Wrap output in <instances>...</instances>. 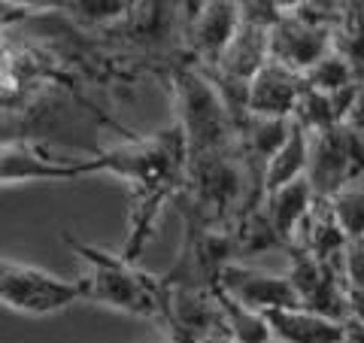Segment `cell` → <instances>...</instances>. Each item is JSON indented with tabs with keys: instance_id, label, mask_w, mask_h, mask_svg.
I'll return each instance as SVG.
<instances>
[{
	"instance_id": "1",
	"label": "cell",
	"mask_w": 364,
	"mask_h": 343,
	"mask_svg": "<svg viewBox=\"0 0 364 343\" xmlns=\"http://www.w3.org/2000/svg\"><path fill=\"white\" fill-rule=\"evenodd\" d=\"M104 162V174L119 176L131 189L128 234L122 243V255L136 261L155 234L158 213L167 201H176L188 174V149L179 125L170 122L158 134H131L124 143L104 146L97 152Z\"/></svg>"
},
{
	"instance_id": "2",
	"label": "cell",
	"mask_w": 364,
	"mask_h": 343,
	"mask_svg": "<svg viewBox=\"0 0 364 343\" xmlns=\"http://www.w3.org/2000/svg\"><path fill=\"white\" fill-rule=\"evenodd\" d=\"M155 70L164 79L170 100H173V122L186 137L188 158L234 149L237 122L243 112L228 104L222 91L213 85V79L186 55L161 61Z\"/></svg>"
},
{
	"instance_id": "3",
	"label": "cell",
	"mask_w": 364,
	"mask_h": 343,
	"mask_svg": "<svg viewBox=\"0 0 364 343\" xmlns=\"http://www.w3.org/2000/svg\"><path fill=\"white\" fill-rule=\"evenodd\" d=\"M61 240L73 249V255L88 268L82 283V301L104 304L109 310L128 313L136 319H149L158 328L167 316V283L164 273H149L136 261H128L122 253H107L95 243L64 231Z\"/></svg>"
},
{
	"instance_id": "4",
	"label": "cell",
	"mask_w": 364,
	"mask_h": 343,
	"mask_svg": "<svg viewBox=\"0 0 364 343\" xmlns=\"http://www.w3.org/2000/svg\"><path fill=\"white\" fill-rule=\"evenodd\" d=\"M306 179L316 198H334L337 191L364 182V131L343 122L322 134H310V167Z\"/></svg>"
},
{
	"instance_id": "5",
	"label": "cell",
	"mask_w": 364,
	"mask_h": 343,
	"mask_svg": "<svg viewBox=\"0 0 364 343\" xmlns=\"http://www.w3.org/2000/svg\"><path fill=\"white\" fill-rule=\"evenodd\" d=\"M82 301V283L61 280L49 270L0 258V304L25 316H52Z\"/></svg>"
},
{
	"instance_id": "6",
	"label": "cell",
	"mask_w": 364,
	"mask_h": 343,
	"mask_svg": "<svg viewBox=\"0 0 364 343\" xmlns=\"http://www.w3.org/2000/svg\"><path fill=\"white\" fill-rule=\"evenodd\" d=\"M91 174H104L100 155L58 158L28 137H0V186L21 182H73Z\"/></svg>"
},
{
	"instance_id": "7",
	"label": "cell",
	"mask_w": 364,
	"mask_h": 343,
	"mask_svg": "<svg viewBox=\"0 0 364 343\" xmlns=\"http://www.w3.org/2000/svg\"><path fill=\"white\" fill-rule=\"evenodd\" d=\"M215 289H222L234 301L252 307L258 313L301 307L298 292L291 289L286 270H267L258 268L255 261H231V265H225L219 280H215Z\"/></svg>"
},
{
	"instance_id": "8",
	"label": "cell",
	"mask_w": 364,
	"mask_h": 343,
	"mask_svg": "<svg viewBox=\"0 0 364 343\" xmlns=\"http://www.w3.org/2000/svg\"><path fill=\"white\" fill-rule=\"evenodd\" d=\"M267 43H270V61L289 67V70L301 73V76L310 70L325 52L334 49L331 25L310 19L304 13L273 21L267 31Z\"/></svg>"
},
{
	"instance_id": "9",
	"label": "cell",
	"mask_w": 364,
	"mask_h": 343,
	"mask_svg": "<svg viewBox=\"0 0 364 343\" xmlns=\"http://www.w3.org/2000/svg\"><path fill=\"white\" fill-rule=\"evenodd\" d=\"M246 21L243 0H210L186 25V58L198 67H213L228 43Z\"/></svg>"
},
{
	"instance_id": "10",
	"label": "cell",
	"mask_w": 364,
	"mask_h": 343,
	"mask_svg": "<svg viewBox=\"0 0 364 343\" xmlns=\"http://www.w3.org/2000/svg\"><path fill=\"white\" fill-rule=\"evenodd\" d=\"M304 95V76L277 61H267L246 91V112L270 119H294Z\"/></svg>"
},
{
	"instance_id": "11",
	"label": "cell",
	"mask_w": 364,
	"mask_h": 343,
	"mask_svg": "<svg viewBox=\"0 0 364 343\" xmlns=\"http://www.w3.org/2000/svg\"><path fill=\"white\" fill-rule=\"evenodd\" d=\"M264 316L270 325V337L277 343H340L349 328L343 319L322 316L306 307H282V310H270Z\"/></svg>"
},
{
	"instance_id": "12",
	"label": "cell",
	"mask_w": 364,
	"mask_h": 343,
	"mask_svg": "<svg viewBox=\"0 0 364 343\" xmlns=\"http://www.w3.org/2000/svg\"><path fill=\"white\" fill-rule=\"evenodd\" d=\"M349 243L352 240L343 234L328 198H316L313 210L306 213V219L301 222L298 234L291 240L294 249H304V253H310L325 265H343V253Z\"/></svg>"
},
{
	"instance_id": "13",
	"label": "cell",
	"mask_w": 364,
	"mask_h": 343,
	"mask_svg": "<svg viewBox=\"0 0 364 343\" xmlns=\"http://www.w3.org/2000/svg\"><path fill=\"white\" fill-rule=\"evenodd\" d=\"M291 134V119H270V116H252L243 112L237 122V146L246 155V162L252 164L261 176L273 155L279 152V146L289 140Z\"/></svg>"
},
{
	"instance_id": "14",
	"label": "cell",
	"mask_w": 364,
	"mask_h": 343,
	"mask_svg": "<svg viewBox=\"0 0 364 343\" xmlns=\"http://www.w3.org/2000/svg\"><path fill=\"white\" fill-rule=\"evenodd\" d=\"M313 204H316V191L310 186V179L301 176V179L289 182V186L267 191L264 201H261V210L267 213V219L277 228V234L291 246V240L298 234L301 222L306 219V213L313 210Z\"/></svg>"
},
{
	"instance_id": "15",
	"label": "cell",
	"mask_w": 364,
	"mask_h": 343,
	"mask_svg": "<svg viewBox=\"0 0 364 343\" xmlns=\"http://www.w3.org/2000/svg\"><path fill=\"white\" fill-rule=\"evenodd\" d=\"M306 167H310V134L291 122L289 140L279 146V152L264 167V194L306 176Z\"/></svg>"
},
{
	"instance_id": "16",
	"label": "cell",
	"mask_w": 364,
	"mask_h": 343,
	"mask_svg": "<svg viewBox=\"0 0 364 343\" xmlns=\"http://www.w3.org/2000/svg\"><path fill=\"white\" fill-rule=\"evenodd\" d=\"M134 6L136 0H64L61 9H55V13H61L88 37H97L116 21H122Z\"/></svg>"
},
{
	"instance_id": "17",
	"label": "cell",
	"mask_w": 364,
	"mask_h": 343,
	"mask_svg": "<svg viewBox=\"0 0 364 343\" xmlns=\"http://www.w3.org/2000/svg\"><path fill=\"white\" fill-rule=\"evenodd\" d=\"M215 301H219L225 331L234 343H270L273 340L264 313H258V310H252V307L234 301L231 295H225L222 289H215Z\"/></svg>"
},
{
	"instance_id": "18",
	"label": "cell",
	"mask_w": 364,
	"mask_h": 343,
	"mask_svg": "<svg viewBox=\"0 0 364 343\" xmlns=\"http://www.w3.org/2000/svg\"><path fill=\"white\" fill-rule=\"evenodd\" d=\"M331 40L334 49L358 70V76H364V0H352L331 21Z\"/></svg>"
},
{
	"instance_id": "19",
	"label": "cell",
	"mask_w": 364,
	"mask_h": 343,
	"mask_svg": "<svg viewBox=\"0 0 364 343\" xmlns=\"http://www.w3.org/2000/svg\"><path fill=\"white\" fill-rule=\"evenodd\" d=\"M358 79L361 76H358L355 67H352L337 49H331L304 73V85L313 88V91H322V95H337V91H343V88H352Z\"/></svg>"
},
{
	"instance_id": "20",
	"label": "cell",
	"mask_w": 364,
	"mask_h": 343,
	"mask_svg": "<svg viewBox=\"0 0 364 343\" xmlns=\"http://www.w3.org/2000/svg\"><path fill=\"white\" fill-rule=\"evenodd\" d=\"M328 204H331L343 234L349 240H361L364 237V182L337 191L334 198H328Z\"/></svg>"
},
{
	"instance_id": "21",
	"label": "cell",
	"mask_w": 364,
	"mask_h": 343,
	"mask_svg": "<svg viewBox=\"0 0 364 343\" xmlns=\"http://www.w3.org/2000/svg\"><path fill=\"white\" fill-rule=\"evenodd\" d=\"M343 280L349 289H364V243L352 240L343 253Z\"/></svg>"
},
{
	"instance_id": "22",
	"label": "cell",
	"mask_w": 364,
	"mask_h": 343,
	"mask_svg": "<svg viewBox=\"0 0 364 343\" xmlns=\"http://www.w3.org/2000/svg\"><path fill=\"white\" fill-rule=\"evenodd\" d=\"M352 4V0H306V9H304V16H310V19H318V21H331L343 13V9Z\"/></svg>"
},
{
	"instance_id": "23",
	"label": "cell",
	"mask_w": 364,
	"mask_h": 343,
	"mask_svg": "<svg viewBox=\"0 0 364 343\" xmlns=\"http://www.w3.org/2000/svg\"><path fill=\"white\" fill-rule=\"evenodd\" d=\"M31 13H25V9H18L13 0H0V33L4 31H13L18 28L21 21H28Z\"/></svg>"
},
{
	"instance_id": "24",
	"label": "cell",
	"mask_w": 364,
	"mask_h": 343,
	"mask_svg": "<svg viewBox=\"0 0 364 343\" xmlns=\"http://www.w3.org/2000/svg\"><path fill=\"white\" fill-rule=\"evenodd\" d=\"M270 13L277 19H289V16H301L306 9V0H267Z\"/></svg>"
},
{
	"instance_id": "25",
	"label": "cell",
	"mask_w": 364,
	"mask_h": 343,
	"mask_svg": "<svg viewBox=\"0 0 364 343\" xmlns=\"http://www.w3.org/2000/svg\"><path fill=\"white\" fill-rule=\"evenodd\" d=\"M346 310H349V322L364 325V289L346 292Z\"/></svg>"
},
{
	"instance_id": "26",
	"label": "cell",
	"mask_w": 364,
	"mask_h": 343,
	"mask_svg": "<svg viewBox=\"0 0 364 343\" xmlns=\"http://www.w3.org/2000/svg\"><path fill=\"white\" fill-rule=\"evenodd\" d=\"M13 4L31 16H40V13H55V9H61L64 0H13Z\"/></svg>"
},
{
	"instance_id": "27",
	"label": "cell",
	"mask_w": 364,
	"mask_h": 343,
	"mask_svg": "<svg viewBox=\"0 0 364 343\" xmlns=\"http://www.w3.org/2000/svg\"><path fill=\"white\" fill-rule=\"evenodd\" d=\"M352 125H358V128L364 131V76L358 79V95H355V110H352Z\"/></svg>"
},
{
	"instance_id": "28",
	"label": "cell",
	"mask_w": 364,
	"mask_h": 343,
	"mask_svg": "<svg viewBox=\"0 0 364 343\" xmlns=\"http://www.w3.org/2000/svg\"><path fill=\"white\" fill-rule=\"evenodd\" d=\"M179 4H182V19H186V25H188V21L198 16V9L207 6L210 0H179Z\"/></svg>"
},
{
	"instance_id": "29",
	"label": "cell",
	"mask_w": 364,
	"mask_h": 343,
	"mask_svg": "<svg viewBox=\"0 0 364 343\" xmlns=\"http://www.w3.org/2000/svg\"><path fill=\"white\" fill-rule=\"evenodd\" d=\"M340 343H364V325H358V322H349V328H346V337L340 340Z\"/></svg>"
},
{
	"instance_id": "30",
	"label": "cell",
	"mask_w": 364,
	"mask_h": 343,
	"mask_svg": "<svg viewBox=\"0 0 364 343\" xmlns=\"http://www.w3.org/2000/svg\"><path fill=\"white\" fill-rule=\"evenodd\" d=\"M200 343H234V340L228 337V334H215V337H203Z\"/></svg>"
},
{
	"instance_id": "31",
	"label": "cell",
	"mask_w": 364,
	"mask_h": 343,
	"mask_svg": "<svg viewBox=\"0 0 364 343\" xmlns=\"http://www.w3.org/2000/svg\"><path fill=\"white\" fill-rule=\"evenodd\" d=\"M270 343H277V340H270Z\"/></svg>"
},
{
	"instance_id": "32",
	"label": "cell",
	"mask_w": 364,
	"mask_h": 343,
	"mask_svg": "<svg viewBox=\"0 0 364 343\" xmlns=\"http://www.w3.org/2000/svg\"><path fill=\"white\" fill-rule=\"evenodd\" d=\"M361 243H364V237H361Z\"/></svg>"
}]
</instances>
